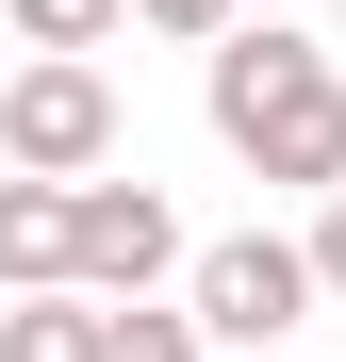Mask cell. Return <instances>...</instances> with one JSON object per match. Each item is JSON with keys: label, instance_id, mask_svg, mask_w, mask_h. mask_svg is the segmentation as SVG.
<instances>
[{"label": "cell", "instance_id": "6da1fadb", "mask_svg": "<svg viewBox=\"0 0 346 362\" xmlns=\"http://www.w3.org/2000/svg\"><path fill=\"white\" fill-rule=\"evenodd\" d=\"M214 132H231V165L297 181V198H346V66H330L313 33L231 17L214 33Z\"/></svg>", "mask_w": 346, "mask_h": 362}, {"label": "cell", "instance_id": "7a4b0ae2", "mask_svg": "<svg viewBox=\"0 0 346 362\" xmlns=\"http://www.w3.org/2000/svg\"><path fill=\"white\" fill-rule=\"evenodd\" d=\"M182 313L231 362H280V329L313 313V247H297V230H214V247L182 264Z\"/></svg>", "mask_w": 346, "mask_h": 362}, {"label": "cell", "instance_id": "3957f363", "mask_svg": "<svg viewBox=\"0 0 346 362\" xmlns=\"http://www.w3.org/2000/svg\"><path fill=\"white\" fill-rule=\"evenodd\" d=\"M0 165L50 181V198H83L115 165V83L99 66H0Z\"/></svg>", "mask_w": 346, "mask_h": 362}, {"label": "cell", "instance_id": "277c9868", "mask_svg": "<svg viewBox=\"0 0 346 362\" xmlns=\"http://www.w3.org/2000/svg\"><path fill=\"white\" fill-rule=\"evenodd\" d=\"M198 247H182V214L149 198V181H83L67 198V296H99V313H132V296H165Z\"/></svg>", "mask_w": 346, "mask_h": 362}, {"label": "cell", "instance_id": "5b68a950", "mask_svg": "<svg viewBox=\"0 0 346 362\" xmlns=\"http://www.w3.org/2000/svg\"><path fill=\"white\" fill-rule=\"evenodd\" d=\"M0 296H67V198L0 181Z\"/></svg>", "mask_w": 346, "mask_h": 362}, {"label": "cell", "instance_id": "8992f818", "mask_svg": "<svg viewBox=\"0 0 346 362\" xmlns=\"http://www.w3.org/2000/svg\"><path fill=\"white\" fill-rule=\"evenodd\" d=\"M132 17V0H0V33L33 49V66H99V33Z\"/></svg>", "mask_w": 346, "mask_h": 362}, {"label": "cell", "instance_id": "52a82bcc", "mask_svg": "<svg viewBox=\"0 0 346 362\" xmlns=\"http://www.w3.org/2000/svg\"><path fill=\"white\" fill-rule=\"evenodd\" d=\"M99 296H17V313H0V362H99Z\"/></svg>", "mask_w": 346, "mask_h": 362}, {"label": "cell", "instance_id": "ba28073f", "mask_svg": "<svg viewBox=\"0 0 346 362\" xmlns=\"http://www.w3.org/2000/svg\"><path fill=\"white\" fill-rule=\"evenodd\" d=\"M99 362H214V346H198V313H165V296H132V313L99 329Z\"/></svg>", "mask_w": 346, "mask_h": 362}, {"label": "cell", "instance_id": "9c48e42d", "mask_svg": "<svg viewBox=\"0 0 346 362\" xmlns=\"http://www.w3.org/2000/svg\"><path fill=\"white\" fill-rule=\"evenodd\" d=\"M132 17H149V33H182V49H214L231 17H248V0H132Z\"/></svg>", "mask_w": 346, "mask_h": 362}, {"label": "cell", "instance_id": "30bf717a", "mask_svg": "<svg viewBox=\"0 0 346 362\" xmlns=\"http://www.w3.org/2000/svg\"><path fill=\"white\" fill-rule=\"evenodd\" d=\"M313 296H346V198H313Z\"/></svg>", "mask_w": 346, "mask_h": 362}]
</instances>
